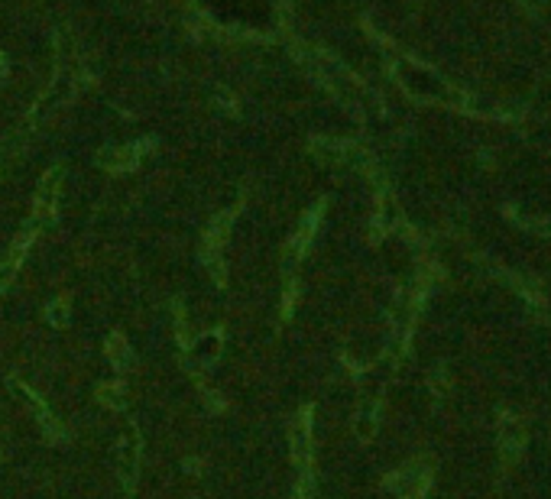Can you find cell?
Segmentation results:
<instances>
[{"label":"cell","mask_w":551,"mask_h":499,"mask_svg":"<svg viewBox=\"0 0 551 499\" xmlns=\"http://www.w3.org/2000/svg\"><path fill=\"white\" fill-rule=\"evenodd\" d=\"M136 457H140V441H136V435L130 431L121 444V477L127 486L133 483V477H136Z\"/></svg>","instance_id":"7a4b0ae2"},{"label":"cell","mask_w":551,"mask_h":499,"mask_svg":"<svg viewBox=\"0 0 551 499\" xmlns=\"http://www.w3.org/2000/svg\"><path fill=\"white\" fill-rule=\"evenodd\" d=\"M101 402H107V405H113V408H121V405H123V389H121V386L101 389Z\"/></svg>","instance_id":"5b68a950"},{"label":"cell","mask_w":551,"mask_h":499,"mask_svg":"<svg viewBox=\"0 0 551 499\" xmlns=\"http://www.w3.org/2000/svg\"><path fill=\"white\" fill-rule=\"evenodd\" d=\"M107 353L113 357V366H127L130 347H127V341H123L121 334H113V338H111V344H107Z\"/></svg>","instance_id":"3957f363"},{"label":"cell","mask_w":551,"mask_h":499,"mask_svg":"<svg viewBox=\"0 0 551 499\" xmlns=\"http://www.w3.org/2000/svg\"><path fill=\"white\" fill-rule=\"evenodd\" d=\"M292 457L295 464H308V412H298V418L292 422Z\"/></svg>","instance_id":"6da1fadb"},{"label":"cell","mask_w":551,"mask_h":499,"mask_svg":"<svg viewBox=\"0 0 551 499\" xmlns=\"http://www.w3.org/2000/svg\"><path fill=\"white\" fill-rule=\"evenodd\" d=\"M16 266H20V246L14 250V256L7 260V266H0V292L10 286V279H14V273H16Z\"/></svg>","instance_id":"277c9868"}]
</instances>
